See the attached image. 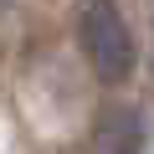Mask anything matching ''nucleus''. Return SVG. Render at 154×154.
Returning a JSON list of instances; mask_svg holds the SVG:
<instances>
[{"instance_id": "f257e3e1", "label": "nucleus", "mask_w": 154, "mask_h": 154, "mask_svg": "<svg viewBox=\"0 0 154 154\" xmlns=\"http://www.w3.org/2000/svg\"><path fill=\"white\" fill-rule=\"evenodd\" d=\"M77 46L103 82H123L134 72V31L113 0H82L77 5Z\"/></svg>"}, {"instance_id": "f03ea898", "label": "nucleus", "mask_w": 154, "mask_h": 154, "mask_svg": "<svg viewBox=\"0 0 154 154\" xmlns=\"http://www.w3.org/2000/svg\"><path fill=\"white\" fill-rule=\"evenodd\" d=\"M144 113L139 108H113L98 128H93V139L103 144V149H139L144 144V123H139Z\"/></svg>"}]
</instances>
